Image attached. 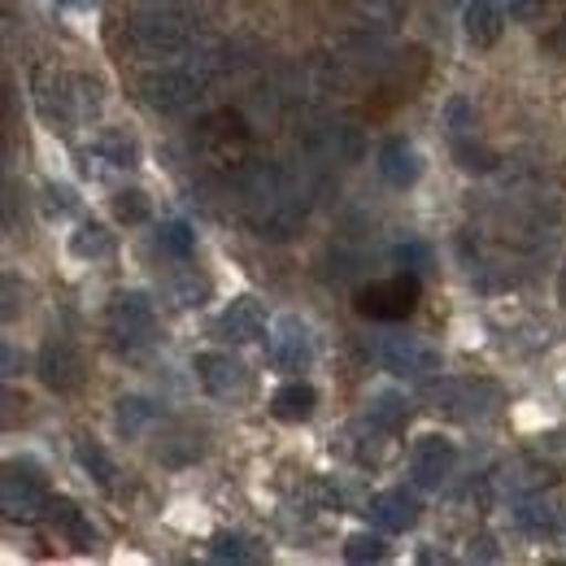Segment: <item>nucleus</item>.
<instances>
[{
	"mask_svg": "<svg viewBox=\"0 0 566 566\" xmlns=\"http://www.w3.org/2000/svg\"><path fill=\"white\" fill-rule=\"evenodd\" d=\"M244 210H249V222L258 227V235H271V240H283L301 227V197L287 188L280 170H258L244 188Z\"/></svg>",
	"mask_w": 566,
	"mask_h": 566,
	"instance_id": "obj_1",
	"label": "nucleus"
},
{
	"mask_svg": "<svg viewBox=\"0 0 566 566\" xmlns=\"http://www.w3.org/2000/svg\"><path fill=\"white\" fill-rule=\"evenodd\" d=\"M127 44L140 53V57H179L192 49V31L179 13L170 9H144V13H132L127 18Z\"/></svg>",
	"mask_w": 566,
	"mask_h": 566,
	"instance_id": "obj_2",
	"label": "nucleus"
},
{
	"mask_svg": "<svg viewBox=\"0 0 566 566\" xmlns=\"http://www.w3.org/2000/svg\"><path fill=\"white\" fill-rule=\"evenodd\" d=\"M140 96L157 114H188L206 96V74H197L192 66H157L140 74Z\"/></svg>",
	"mask_w": 566,
	"mask_h": 566,
	"instance_id": "obj_3",
	"label": "nucleus"
},
{
	"mask_svg": "<svg viewBox=\"0 0 566 566\" xmlns=\"http://www.w3.org/2000/svg\"><path fill=\"white\" fill-rule=\"evenodd\" d=\"M423 275H410V271H401V275H392V280H375L366 283V287H357V314L361 318H375V323H401V318H410L415 314V305H419V296H423Z\"/></svg>",
	"mask_w": 566,
	"mask_h": 566,
	"instance_id": "obj_4",
	"label": "nucleus"
},
{
	"mask_svg": "<svg viewBox=\"0 0 566 566\" xmlns=\"http://www.w3.org/2000/svg\"><path fill=\"white\" fill-rule=\"evenodd\" d=\"M105 327H109L114 349H123V354H140V349L153 345L157 310H153V301H148L144 292H118V296L109 301V318H105Z\"/></svg>",
	"mask_w": 566,
	"mask_h": 566,
	"instance_id": "obj_5",
	"label": "nucleus"
},
{
	"mask_svg": "<svg viewBox=\"0 0 566 566\" xmlns=\"http://www.w3.org/2000/svg\"><path fill=\"white\" fill-rule=\"evenodd\" d=\"M0 505H4V518H35L44 514L49 505V484H44V471L31 462V458H13L4 467V484H0Z\"/></svg>",
	"mask_w": 566,
	"mask_h": 566,
	"instance_id": "obj_6",
	"label": "nucleus"
},
{
	"mask_svg": "<svg viewBox=\"0 0 566 566\" xmlns=\"http://www.w3.org/2000/svg\"><path fill=\"white\" fill-rule=\"evenodd\" d=\"M192 370L201 379V388L210 392L213 401H244L253 379H249V366L240 357L222 354V349H201L192 357Z\"/></svg>",
	"mask_w": 566,
	"mask_h": 566,
	"instance_id": "obj_7",
	"label": "nucleus"
},
{
	"mask_svg": "<svg viewBox=\"0 0 566 566\" xmlns=\"http://www.w3.org/2000/svg\"><path fill=\"white\" fill-rule=\"evenodd\" d=\"M375 357L397 379H427V375L440 370V354L423 340H415V336H384L375 345Z\"/></svg>",
	"mask_w": 566,
	"mask_h": 566,
	"instance_id": "obj_8",
	"label": "nucleus"
},
{
	"mask_svg": "<svg viewBox=\"0 0 566 566\" xmlns=\"http://www.w3.org/2000/svg\"><path fill=\"white\" fill-rule=\"evenodd\" d=\"M266 354H271V361H275L280 370H287V375L305 370V366L314 361V336H310L305 318H296V314H280V318L271 323Z\"/></svg>",
	"mask_w": 566,
	"mask_h": 566,
	"instance_id": "obj_9",
	"label": "nucleus"
},
{
	"mask_svg": "<svg viewBox=\"0 0 566 566\" xmlns=\"http://www.w3.org/2000/svg\"><path fill=\"white\" fill-rule=\"evenodd\" d=\"M35 370H40L44 388H49V392H57V397H71V392H78V388H83V379H87L83 354L74 349L71 340H44Z\"/></svg>",
	"mask_w": 566,
	"mask_h": 566,
	"instance_id": "obj_10",
	"label": "nucleus"
},
{
	"mask_svg": "<svg viewBox=\"0 0 566 566\" xmlns=\"http://www.w3.org/2000/svg\"><path fill=\"white\" fill-rule=\"evenodd\" d=\"M458 467V444L444 440V436H419L415 449H410V475L419 489H440Z\"/></svg>",
	"mask_w": 566,
	"mask_h": 566,
	"instance_id": "obj_11",
	"label": "nucleus"
},
{
	"mask_svg": "<svg viewBox=\"0 0 566 566\" xmlns=\"http://www.w3.org/2000/svg\"><path fill=\"white\" fill-rule=\"evenodd\" d=\"M262 332H266V310L258 296H235L213 318V336L227 345H253V340H262Z\"/></svg>",
	"mask_w": 566,
	"mask_h": 566,
	"instance_id": "obj_12",
	"label": "nucleus"
},
{
	"mask_svg": "<svg viewBox=\"0 0 566 566\" xmlns=\"http://www.w3.org/2000/svg\"><path fill=\"white\" fill-rule=\"evenodd\" d=\"M375 166H379L384 184L397 188V192H406V188H415V184L423 179V153L415 148V140H406V136L384 140L379 157H375Z\"/></svg>",
	"mask_w": 566,
	"mask_h": 566,
	"instance_id": "obj_13",
	"label": "nucleus"
},
{
	"mask_svg": "<svg viewBox=\"0 0 566 566\" xmlns=\"http://www.w3.org/2000/svg\"><path fill=\"white\" fill-rule=\"evenodd\" d=\"M366 514H370V523H375L379 532L397 536V532H410V527L419 523L423 505H419V496L410 493V489H384V493L370 496Z\"/></svg>",
	"mask_w": 566,
	"mask_h": 566,
	"instance_id": "obj_14",
	"label": "nucleus"
},
{
	"mask_svg": "<svg viewBox=\"0 0 566 566\" xmlns=\"http://www.w3.org/2000/svg\"><path fill=\"white\" fill-rule=\"evenodd\" d=\"M44 514H49V527H53L66 545H74V549H92V545H96V527H92V518L74 505L71 496H49Z\"/></svg>",
	"mask_w": 566,
	"mask_h": 566,
	"instance_id": "obj_15",
	"label": "nucleus"
},
{
	"mask_svg": "<svg viewBox=\"0 0 566 566\" xmlns=\"http://www.w3.org/2000/svg\"><path fill=\"white\" fill-rule=\"evenodd\" d=\"M314 410H318V388L305 379H287L271 392V415L280 423H310Z\"/></svg>",
	"mask_w": 566,
	"mask_h": 566,
	"instance_id": "obj_16",
	"label": "nucleus"
},
{
	"mask_svg": "<svg viewBox=\"0 0 566 566\" xmlns=\"http://www.w3.org/2000/svg\"><path fill=\"white\" fill-rule=\"evenodd\" d=\"M462 27H467V40L475 49H493L496 40H501V31H505V13H501L496 0H467Z\"/></svg>",
	"mask_w": 566,
	"mask_h": 566,
	"instance_id": "obj_17",
	"label": "nucleus"
},
{
	"mask_svg": "<svg viewBox=\"0 0 566 566\" xmlns=\"http://www.w3.org/2000/svg\"><path fill=\"white\" fill-rule=\"evenodd\" d=\"M35 105H40V114H44L53 127H71L74 123V105H71V92H66V78H62V74H57V83H53L49 71L35 74Z\"/></svg>",
	"mask_w": 566,
	"mask_h": 566,
	"instance_id": "obj_18",
	"label": "nucleus"
},
{
	"mask_svg": "<svg viewBox=\"0 0 566 566\" xmlns=\"http://www.w3.org/2000/svg\"><path fill=\"white\" fill-rule=\"evenodd\" d=\"M74 462L87 471V480L96 484V489H105V493H114V475H118V467H114V458L96 444V440H87V436H78L74 440Z\"/></svg>",
	"mask_w": 566,
	"mask_h": 566,
	"instance_id": "obj_19",
	"label": "nucleus"
},
{
	"mask_svg": "<svg viewBox=\"0 0 566 566\" xmlns=\"http://www.w3.org/2000/svg\"><path fill=\"white\" fill-rule=\"evenodd\" d=\"M153 244H157L161 258H170V262H188V258L197 253V231H192L184 218H170V222L157 227Z\"/></svg>",
	"mask_w": 566,
	"mask_h": 566,
	"instance_id": "obj_20",
	"label": "nucleus"
},
{
	"mask_svg": "<svg viewBox=\"0 0 566 566\" xmlns=\"http://www.w3.org/2000/svg\"><path fill=\"white\" fill-rule=\"evenodd\" d=\"M410 419V401L401 392H370L366 401V423L370 427H384V431H397V427Z\"/></svg>",
	"mask_w": 566,
	"mask_h": 566,
	"instance_id": "obj_21",
	"label": "nucleus"
},
{
	"mask_svg": "<svg viewBox=\"0 0 566 566\" xmlns=\"http://www.w3.org/2000/svg\"><path fill=\"white\" fill-rule=\"evenodd\" d=\"M109 249H114V240L101 222H78V231H71V253L78 262H101V258H109Z\"/></svg>",
	"mask_w": 566,
	"mask_h": 566,
	"instance_id": "obj_22",
	"label": "nucleus"
},
{
	"mask_svg": "<svg viewBox=\"0 0 566 566\" xmlns=\"http://www.w3.org/2000/svg\"><path fill=\"white\" fill-rule=\"evenodd\" d=\"M92 148H96V157L109 161V166H127V170L140 166V144L132 140L127 132H105V136H96Z\"/></svg>",
	"mask_w": 566,
	"mask_h": 566,
	"instance_id": "obj_23",
	"label": "nucleus"
},
{
	"mask_svg": "<svg viewBox=\"0 0 566 566\" xmlns=\"http://www.w3.org/2000/svg\"><path fill=\"white\" fill-rule=\"evenodd\" d=\"M153 419H157V406L148 397H118V406H114V423L123 436H140Z\"/></svg>",
	"mask_w": 566,
	"mask_h": 566,
	"instance_id": "obj_24",
	"label": "nucleus"
},
{
	"mask_svg": "<svg viewBox=\"0 0 566 566\" xmlns=\"http://www.w3.org/2000/svg\"><path fill=\"white\" fill-rule=\"evenodd\" d=\"M388 532H354L349 541H345V563L354 566H366V563H384L388 558V541H384Z\"/></svg>",
	"mask_w": 566,
	"mask_h": 566,
	"instance_id": "obj_25",
	"label": "nucleus"
},
{
	"mask_svg": "<svg viewBox=\"0 0 566 566\" xmlns=\"http://www.w3.org/2000/svg\"><path fill=\"white\" fill-rule=\"evenodd\" d=\"M453 153H458V166L462 170H471V175H484V170H493V153L484 148V144H475V132H467V136H453Z\"/></svg>",
	"mask_w": 566,
	"mask_h": 566,
	"instance_id": "obj_26",
	"label": "nucleus"
},
{
	"mask_svg": "<svg viewBox=\"0 0 566 566\" xmlns=\"http://www.w3.org/2000/svg\"><path fill=\"white\" fill-rule=\"evenodd\" d=\"M109 210H114V218H118V222L140 227V222H148V197H144L140 188H123V192H114Z\"/></svg>",
	"mask_w": 566,
	"mask_h": 566,
	"instance_id": "obj_27",
	"label": "nucleus"
},
{
	"mask_svg": "<svg viewBox=\"0 0 566 566\" xmlns=\"http://www.w3.org/2000/svg\"><path fill=\"white\" fill-rule=\"evenodd\" d=\"M170 296H175L184 310H201V305H206V296H210V280H206V275H197V271H184L179 280L170 283Z\"/></svg>",
	"mask_w": 566,
	"mask_h": 566,
	"instance_id": "obj_28",
	"label": "nucleus"
},
{
	"mask_svg": "<svg viewBox=\"0 0 566 566\" xmlns=\"http://www.w3.org/2000/svg\"><path fill=\"white\" fill-rule=\"evenodd\" d=\"M392 262H397L401 271H410V275H427V271L436 266V258H431V249H427L423 240H401V244L392 249Z\"/></svg>",
	"mask_w": 566,
	"mask_h": 566,
	"instance_id": "obj_29",
	"label": "nucleus"
},
{
	"mask_svg": "<svg viewBox=\"0 0 566 566\" xmlns=\"http://www.w3.org/2000/svg\"><path fill=\"white\" fill-rule=\"evenodd\" d=\"M210 554L218 558V563H253V558H258V549H249V541H244V536H235V532L213 536Z\"/></svg>",
	"mask_w": 566,
	"mask_h": 566,
	"instance_id": "obj_30",
	"label": "nucleus"
},
{
	"mask_svg": "<svg viewBox=\"0 0 566 566\" xmlns=\"http://www.w3.org/2000/svg\"><path fill=\"white\" fill-rule=\"evenodd\" d=\"M410 0H361V13L375 22V27H397L406 18Z\"/></svg>",
	"mask_w": 566,
	"mask_h": 566,
	"instance_id": "obj_31",
	"label": "nucleus"
},
{
	"mask_svg": "<svg viewBox=\"0 0 566 566\" xmlns=\"http://www.w3.org/2000/svg\"><path fill=\"white\" fill-rule=\"evenodd\" d=\"M74 206H78V201H74V192L66 184H44V213H49V218H66Z\"/></svg>",
	"mask_w": 566,
	"mask_h": 566,
	"instance_id": "obj_32",
	"label": "nucleus"
},
{
	"mask_svg": "<svg viewBox=\"0 0 566 566\" xmlns=\"http://www.w3.org/2000/svg\"><path fill=\"white\" fill-rule=\"evenodd\" d=\"M505 9H510V18H518V22H536L541 9H545V0H505Z\"/></svg>",
	"mask_w": 566,
	"mask_h": 566,
	"instance_id": "obj_33",
	"label": "nucleus"
},
{
	"mask_svg": "<svg viewBox=\"0 0 566 566\" xmlns=\"http://www.w3.org/2000/svg\"><path fill=\"white\" fill-rule=\"evenodd\" d=\"M22 366H27V357H18V349H13V345H4V379L22 375Z\"/></svg>",
	"mask_w": 566,
	"mask_h": 566,
	"instance_id": "obj_34",
	"label": "nucleus"
},
{
	"mask_svg": "<svg viewBox=\"0 0 566 566\" xmlns=\"http://www.w3.org/2000/svg\"><path fill=\"white\" fill-rule=\"evenodd\" d=\"M549 49H554V53H558V57L566 62V18L558 22V27H554V35H549Z\"/></svg>",
	"mask_w": 566,
	"mask_h": 566,
	"instance_id": "obj_35",
	"label": "nucleus"
},
{
	"mask_svg": "<svg viewBox=\"0 0 566 566\" xmlns=\"http://www.w3.org/2000/svg\"><path fill=\"white\" fill-rule=\"evenodd\" d=\"M57 4H62V9H92L96 0H57Z\"/></svg>",
	"mask_w": 566,
	"mask_h": 566,
	"instance_id": "obj_36",
	"label": "nucleus"
},
{
	"mask_svg": "<svg viewBox=\"0 0 566 566\" xmlns=\"http://www.w3.org/2000/svg\"><path fill=\"white\" fill-rule=\"evenodd\" d=\"M563 292H566V280H563Z\"/></svg>",
	"mask_w": 566,
	"mask_h": 566,
	"instance_id": "obj_37",
	"label": "nucleus"
}]
</instances>
